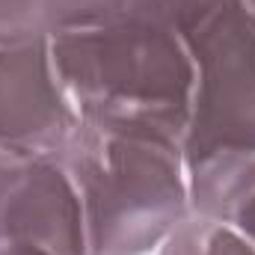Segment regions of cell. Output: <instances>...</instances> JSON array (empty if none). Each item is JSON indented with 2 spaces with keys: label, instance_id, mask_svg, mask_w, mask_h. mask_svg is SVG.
Returning a JSON list of instances; mask_svg holds the SVG:
<instances>
[{
  "label": "cell",
  "instance_id": "7a4b0ae2",
  "mask_svg": "<svg viewBox=\"0 0 255 255\" xmlns=\"http://www.w3.org/2000/svg\"><path fill=\"white\" fill-rule=\"evenodd\" d=\"M51 54L39 42L18 39L15 51H0V142L9 151H27L42 139H63L65 107Z\"/></svg>",
  "mask_w": 255,
  "mask_h": 255
},
{
  "label": "cell",
  "instance_id": "6da1fadb",
  "mask_svg": "<svg viewBox=\"0 0 255 255\" xmlns=\"http://www.w3.org/2000/svg\"><path fill=\"white\" fill-rule=\"evenodd\" d=\"M80 208L89 211V250L133 253L157 238L178 211L175 157L163 139L119 130L92 133L77 157Z\"/></svg>",
  "mask_w": 255,
  "mask_h": 255
},
{
  "label": "cell",
  "instance_id": "3957f363",
  "mask_svg": "<svg viewBox=\"0 0 255 255\" xmlns=\"http://www.w3.org/2000/svg\"><path fill=\"white\" fill-rule=\"evenodd\" d=\"M244 229H250V232L255 235V202L250 205V208H244Z\"/></svg>",
  "mask_w": 255,
  "mask_h": 255
}]
</instances>
